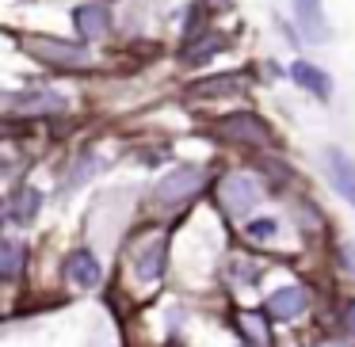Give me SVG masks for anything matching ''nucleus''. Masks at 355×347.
I'll list each match as a JSON object with an SVG mask.
<instances>
[{"mask_svg": "<svg viewBox=\"0 0 355 347\" xmlns=\"http://www.w3.org/2000/svg\"><path fill=\"white\" fill-rule=\"evenodd\" d=\"M24 50L31 57L46 65H58V69H85L92 65V54L85 46H73V42H58V39H46V35H35V39H24Z\"/></svg>", "mask_w": 355, "mask_h": 347, "instance_id": "obj_1", "label": "nucleus"}, {"mask_svg": "<svg viewBox=\"0 0 355 347\" xmlns=\"http://www.w3.org/2000/svg\"><path fill=\"white\" fill-rule=\"evenodd\" d=\"M218 202H222L230 214L245 217V214H252V210L260 206V187H256L248 176H241V172H230V176L218 184Z\"/></svg>", "mask_w": 355, "mask_h": 347, "instance_id": "obj_2", "label": "nucleus"}, {"mask_svg": "<svg viewBox=\"0 0 355 347\" xmlns=\"http://www.w3.org/2000/svg\"><path fill=\"white\" fill-rule=\"evenodd\" d=\"M214 130L218 138L237 141V145H271V130L256 115H225Z\"/></svg>", "mask_w": 355, "mask_h": 347, "instance_id": "obj_3", "label": "nucleus"}, {"mask_svg": "<svg viewBox=\"0 0 355 347\" xmlns=\"http://www.w3.org/2000/svg\"><path fill=\"white\" fill-rule=\"evenodd\" d=\"M202 187V168H195V164H184V168L168 172V176L157 184V202H184L191 199L195 191Z\"/></svg>", "mask_w": 355, "mask_h": 347, "instance_id": "obj_4", "label": "nucleus"}, {"mask_svg": "<svg viewBox=\"0 0 355 347\" xmlns=\"http://www.w3.org/2000/svg\"><path fill=\"white\" fill-rule=\"evenodd\" d=\"M294 19H298V31L306 42H313V46L329 42V19H324L321 0H294Z\"/></svg>", "mask_w": 355, "mask_h": 347, "instance_id": "obj_5", "label": "nucleus"}, {"mask_svg": "<svg viewBox=\"0 0 355 347\" xmlns=\"http://www.w3.org/2000/svg\"><path fill=\"white\" fill-rule=\"evenodd\" d=\"M324 168H329V176H332V187L355 206V161L344 149H329V153H324Z\"/></svg>", "mask_w": 355, "mask_h": 347, "instance_id": "obj_6", "label": "nucleus"}, {"mask_svg": "<svg viewBox=\"0 0 355 347\" xmlns=\"http://www.w3.org/2000/svg\"><path fill=\"white\" fill-rule=\"evenodd\" d=\"M306 290L302 286H283V290H275L268 298V313L275 317V321H294L298 313H306Z\"/></svg>", "mask_w": 355, "mask_h": 347, "instance_id": "obj_7", "label": "nucleus"}, {"mask_svg": "<svg viewBox=\"0 0 355 347\" xmlns=\"http://www.w3.org/2000/svg\"><path fill=\"white\" fill-rule=\"evenodd\" d=\"M65 275H69V283L77 286H96L100 283V263H96V256L88 252V248H77V252H69V260H65Z\"/></svg>", "mask_w": 355, "mask_h": 347, "instance_id": "obj_8", "label": "nucleus"}, {"mask_svg": "<svg viewBox=\"0 0 355 347\" xmlns=\"http://www.w3.org/2000/svg\"><path fill=\"white\" fill-rule=\"evenodd\" d=\"M73 19H77V31L85 35V39H100V35L111 27V16H107V8H103L100 0L80 4V8L73 12Z\"/></svg>", "mask_w": 355, "mask_h": 347, "instance_id": "obj_9", "label": "nucleus"}, {"mask_svg": "<svg viewBox=\"0 0 355 347\" xmlns=\"http://www.w3.org/2000/svg\"><path fill=\"white\" fill-rule=\"evenodd\" d=\"M291 77L298 80V84L306 88V92H313L317 100H329V96H332V80L324 77V73L317 69V65H309V62H294Z\"/></svg>", "mask_w": 355, "mask_h": 347, "instance_id": "obj_10", "label": "nucleus"}, {"mask_svg": "<svg viewBox=\"0 0 355 347\" xmlns=\"http://www.w3.org/2000/svg\"><path fill=\"white\" fill-rule=\"evenodd\" d=\"M191 96H230V92H245V77L237 73H225V77H207V80H195L187 84Z\"/></svg>", "mask_w": 355, "mask_h": 347, "instance_id": "obj_11", "label": "nucleus"}, {"mask_svg": "<svg viewBox=\"0 0 355 347\" xmlns=\"http://www.w3.org/2000/svg\"><path fill=\"white\" fill-rule=\"evenodd\" d=\"M39 206H42V191H35V187H24V191L12 199V206H8V222H16V225L35 222Z\"/></svg>", "mask_w": 355, "mask_h": 347, "instance_id": "obj_12", "label": "nucleus"}, {"mask_svg": "<svg viewBox=\"0 0 355 347\" xmlns=\"http://www.w3.org/2000/svg\"><path fill=\"white\" fill-rule=\"evenodd\" d=\"M161 271H164V240H149L138 256V278L153 283V278H161Z\"/></svg>", "mask_w": 355, "mask_h": 347, "instance_id": "obj_13", "label": "nucleus"}, {"mask_svg": "<svg viewBox=\"0 0 355 347\" xmlns=\"http://www.w3.org/2000/svg\"><path fill=\"white\" fill-rule=\"evenodd\" d=\"M8 107H12V111H62V96L27 92V96H12Z\"/></svg>", "mask_w": 355, "mask_h": 347, "instance_id": "obj_14", "label": "nucleus"}, {"mask_svg": "<svg viewBox=\"0 0 355 347\" xmlns=\"http://www.w3.org/2000/svg\"><path fill=\"white\" fill-rule=\"evenodd\" d=\"M225 42L218 39V35H207V39H199V42H191V46H184V65H202L210 54H218Z\"/></svg>", "mask_w": 355, "mask_h": 347, "instance_id": "obj_15", "label": "nucleus"}, {"mask_svg": "<svg viewBox=\"0 0 355 347\" xmlns=\"http://www.w3.org/2000/svg\"><path fill=\"white\" fill-rule=\"evenodd\" d=\"M19 263H24V248H19L16 240H0V275L16 278L19 275Z\"/></svg>", "mask_w": 355, "mask_h": 347, "instance_id": "obj_16", "label": "nucleus"}, {"mask_svg": "<svg viewBox=\"0 0 355 347\" xmlns=\"http://www.w3.org/2000/svg\"><path fill=\"white\" fill-rule=\"evenodd\" d=\"M275 229H279V225H275V217H260V222H252V225H248V233H252L256 240L275 237Z\"/></svg>", "mask_w": 355, "mask_h": 347, "instance_id": "obj_17", "label": "nucleus"}, {"mask_svg": "<svg viewBox=\"0 0 355 347\" xmlns=\"http://www.w3.org/2000/svg\"><path fill=\"white\" fill-rule=\"evenodd\" d=\"M344 324H347V332H352V336H355V301H352V305H347V313H344Z\"/></svg>", "mask_w": 355, "mask_h": 347, "instance_id": "obj_18", "label": "nucleus"}, {"mask_svg": "<svg viewBox=\"0 0 355 347\" xmlns=\"http://www.w3.org/2000/svg\"><path fill=\"white\" fill-rule=\"evenodd\" d=\"M344 263L355 271V244H344Z\"/></svg>", "mask_w": 355, "mask_h": 347, "instance_id": "obj_19", "label": "nucleus"}, {"mask_svg": "<svg viewBox=\"0 0 355 347\" xmlns=\"http://www.w3.org/2000/svg\"><path fill=\"white\" fill-rule=\"evenodd\" d=\"M321 347H340V344H321Z\"/></svg>", "mask_w": 355, "mask_h": 347, "instance_id": "obj_20", "label": "nucleus"}]
</instances>
